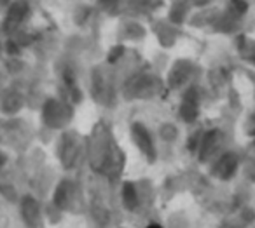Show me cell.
Here are the masks:
<instances>
[{
  "instance_id": "1",
  "label": "cell",
  "mask_w": 255,
  "mask_h": 228,
  "mask_svg": "<svg viewBox=\"0 0 255 228\" xmlns=\"http://www.w3.org/2000/svg\"><path fill=\"white\" fill-rule=\"evenodd\" d=\"M23 216L26 220L28 227H39L40 223V209L33 199L23 200Z\"/></svg>"
},
{
  "instance_id": "3",
  "label": "cell",
  "mask_w": 255,
  "mask_h": 228,
  "mask_svg": "<svg viewBox=\"0 0 255 228\" xmlns=\"http://www.w3.org/2000/svg\"><path fill=\"white\" fill-rule=\"evenodd\" d=\"M19 7H21V5H16V7H12V11L9 12V18H7V26H16L19 21H21V18H23V12H19Z\"/></svg>"
},
{
  "instance_id": "2",
  "label": "cell",
  "mask_w": 255,
  "mask_h": 228,
  "mask_svg": "<svg viewBox=\"0 0 255 228\" xmlns=\"http://www.w3.org/2000/svg\"><path fill=\"white\" fill-rule=\"evenodd\" d=\"M56 204L63 209H70L74 206V186L68 183H61L56 190Z\"/></svg>"
},
{
  "instance_id": "4",
  "label": "cell",
  "mask_w": 255,
  "mask_h": 228,
  "mask_svg": "<svg viewBox=\"0 0 255 228\" xmlns=\"http://www.w3.org/2000/svg\"><path fill=\"white\" fill-rule=\"evenodd\" d=\"M149 228H159V227H149Z\"/></svg>"
}]
</instances>
